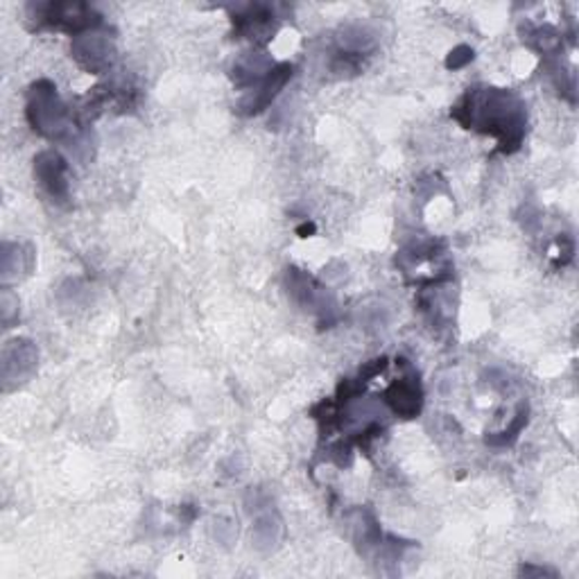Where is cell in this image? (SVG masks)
I'll return each mask as SVG.
<instances>
[{
  "instance_id": "10",
  "label": "cell",
  "mask_w": 579,
  "mask_h": 579,
  "mask_svg": "<svg viewBox=\"0 0 579 579\" xmlns=\"http://www.w3.org/2000/svg\"><path fill=\"white\" fill-rule=\"evenodd\" d=\"M39 353L37 347L30 340H10L3 349V361H0V369H3V385L10 392L16 385L25 382L37 369Z\"/></svg>"
},
{
  "instance_id": "1",
  "label": "cell",
  "mask_w": 579,
  "mask_h": 579,
  "mask_svg": "<svg viewBox=\"0 0 579 579\" xmlns=\"http://www.w3.org/2000/svg\"><path fill=\"white\" fill-rule=\"evenodd\" d=\"M451 116L464 129L493 136L499 141V152L503 154H514L528 131L526 102L509 89H468L451 109Z\"/></svg>"
},
{
  "instance_id": "6",
  "label": "cell",
  "mask_w": 579,
  "mask_h": 579,
  "mask_svg": "<svg viewBox=\"0 0 579 579\" xmlns=\"http://www.w3.org/2000/svg\"><path fill=\"white\" fill-rule=\"evenodd\" d=\"M35 179L50 202L58 206H66L71 202L68 161L58 150H43L35 156Z\"/></svg>"
},
{
  "instance_id": "16",
  "label": "cell",
  "mask_w": 579,
  "mask_h": 579,
  "mask_svg": "<svg viewBox=\"0 0 579 579\" xmlns=\"http://www.w3.org/2000/svg\"><path fill=\"white\" fill-rule=\"evenodd\" d=\"M520 575H555L553 570H545V568H532V566H523Z\"/></svg>"
},
{
  "instance_id": "14",
  "label": "cell",
  "mask_w": 579,
  "mask_h": 579,
  "mask_svg": "<svg viewBox=\"0 0 579 579\" xmlns=\"http://www.w3.org/2000/svg\"><path fill=\"white\" fill-rule=\"evenodd\" d=\"M0 306H3V324H5V328H12L14 315L18 317V297L12 294L10 288L3 290V299H0Z\"/></svg>"
},
{
  "instance_id": "11",
  "label": "cell",
  "mask_w": 579,
  "mask_h": 579,
  "mask_svg": "<svg viewBox=\"0 0 579 579\" xmlns=\"http://www.w3.org/2000/svg\"><path fill=\"white\" fill-rule=\"evenodd\" d=\"M277 66L272 60L269 54L263 52V50H254V52H244L242 58L236 60L234 64V81L238 89H254L259 87L261 81L272 73V68Z\"/></svg>"
},
{
  "instance_id": "5",
  "label": "cell",
  "mask_w": 579,
  "mask_h": 579,
  "mask_svg": "<svg viewBox=\"0 0 579 579\" xmlns=\"http://www.w3.org/2000/svg\"><path fill=\"white\" fill-rule=\"evenodd\" d=\"M231 23L236 39H250L252 43L263 46L274 39V33L279 27V16L274 12V5L247 3L231 8Z\"/></svg>"
},
{
  "instance_id": "7",
  "label": "cell",
  "mask_w": 579,
  "mask_h": 579,
  "mask_svg": "<svg viewBox=\"0 0 579 579\" xmlns=\"http://www.w3.org/2000/svg\"><path fill=\"white\" fill-rule=\"evenodd\" d=\"M401 367L403 376H399L390 388L385 390V403L390 405L397 417L415 419L424 410V388L415 367L403 361V357H401Z\"/></svg>"
},
{
  "instance_id": "13",
  "label": "cell",
  "mask_w": 579,
  "mask_h": 579,
  "mask_svg": "<svg viewBox=\"0 0 579 579\" xmlns=\"http://www.w3.org/2000/svg\"><path fill=\"white\" fill-rule=\"evenodd\" d=\"M528 417H530V407L528 403H520L516 417L512 419V424L503 430V432H495V435H487L484 441L489 446H509L518 439V435L523 432V428L528 426Z\"/></svg>"
},
{
  "instance_id": "15",
  "label": "cell",
  "mask_w": 579,
  "mask_h": 579,
  "mask_svg": "<svg viewBox=\"0 0 579 579\" xmlns=\"http://www.w3.org/2000/svg\"><path fill=\"white\" fill-rule=\"evenodd\" d=\"M474 58H476V54H474L471 48H468V46H457V48L449 54L446 68H453V71L464 68L468 62H474Z\"/></svg>"
},
{
  "instance_id": "2",
  "label": "cell",
  "mask_w": 579,
  "mask_h": 579,
  "mask_svg": "<svg viewBox=\"0 0 579 579\" xmlns=\"http://www.w3.org/2000/svg\"><path fill=\"white\" fill-rule=\"evenodd\" d=\"M25 116L30 127L52 143H62L75 154L89 148V136L68 109V104L60 98L58 87L50 79H39L27 91Z\"/></svg>"
},
{
  "instance_id": "12",
  "label": "cell",
  "mask_w": 579,
  "mask_h": 579,
  "mask_svg": "<svg viewBox=\"0 0 579 579\" xmlns=\"http://www.w3.org/2000/svg\"><path fill=\"white\" fill-rule=\"evenodd\" d=\"M0 269H3V277L5 284L23 279L25 274H30L33 265H35V252L33 247L27 244H18V242H3V254H0Z\"/></svg>"
},
{
  "instance_id": "3",
  "label": "cell",
  "mask_w": 579,
  "mask_h": 579,
  "mask_svg": "<svg viewBox=\"0 0 579 579\" xmlns=\"http://www.w3.org/2000/svg\"><path fill=\"white\" fill-rule=\"evenodd\" d=\"M25 10L33 30H58L79 37L96 33L104 25L102 14L79 0H48V3H30Z\"/></svg>"
},
{
  "instance_id": "8",
  "label": "cell",
  "mask_w": 579,
  "mask_h": 579,
  "mask_svg": "<svg viewBox=\"0 0 579 579\" xmlns=\"http://www.w3.org/2000/svg\"><path fill=\"white\" fill-rule=\"evenodd\" d=\"M71 52H73V60L81 68L93 73V75H104V73L112 71L116 64L114 41L109 39L106 35H100L98 30L73 37Z\"/></svg>"
},
{
  "instance_id": "4",
  "label": "cell",
  "mask_w": 579,
  "mask_h": 579,
  "mask_svg": "<svg viewBox=\"0 0 579 579\" xmlns=\"http://www.w3.org/2000/svg\"><path fill=\"white\" fill-rule=\"evenodd\" d=\"M286 288L290 299L297 306L317 319L319 328H330L340 313H338V301L324 284H319L313 274L303 272L294 265L286 267Z\"/></svg>"
},
{
  "instance_id": "9",
  "label": "cell",
  "mask_w": 579,
  "mask_h": 579,
  "mask_svg": "<svg viewBox=\"0 0 579 579\" xmlns=\"http://www.w3.org/2000/svg\"><path fill=\"white\" fill-rule=\"evenodd\" d=\"M292 64L284 62V64H277L272 68V73L261 81L259 87L244 91L242 100L238 102L236 112L240 116H256L261 112H265V109L277 100V96L284 91V87L290 81L292 77Z\"/></svg>"
}]
</instances>
